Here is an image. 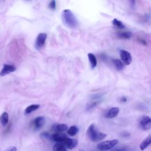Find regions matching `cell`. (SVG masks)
I'll use <instances>...</instances> for the list:
<instances>
[{
  "mask_svg": "<svg viewBox=\"0 0 151 151\" xmlns=\"http://www.w3.org/2000/svg\"><path fill=\"white\" fill-rule=\"evenodd\" d=\"M112 24L113 25H114L115 27H116L119 29H124L125 28L124 24L122 21L118 20L116 18L113 19V20L112 21Z\"/></svg>",
  "mask_w": 151,
  "mask_h": 151,
  "instance_id": "20",
  "label": "cell"
},
{
  "mask_svg": "<svg viewBox=\"0 0 151 151\" xmlns=\"http://www.w3.org/2000/svg\"><path fill=\"white\" fill-rule=\"evenodd\" d=\"M53 151H67L66 147L62 143L55 144L53 147Z\"/></svg>",
  "mask_w": 151,
  "mask_h": 151,
  "instance_id": "19",
  "label": "cell"
},
{
  "mask_svg": "<svg viewBox=\"0 0 151 151\" xmlns=\"http://www.w3.org/2000/svg\"><path fill=\"white\" fill-rule=\"evenodd\" d=\"M79 132V128L76 126H72L67 130V133L71 136H74Z\"/></svg>",
  "mask_w": 151,
  "mask_h": 151,
  "instance_id": "21",
  "label": "cell"
},
{
  "mask_svg": "<svg viewBox=\"0 0 151 151\" xmlns=\"http://www.w3.org/2000/svg\"><path fill=\"white\" fill-rule=\"evenodd\" d=\"M6 151H17V148L15 146H11L7 148Z\"/></svg>",
  "mask_w": 151,
  "mask_h": 151,
  "instance_id": "25",
  "label": "cell"
},
{
  "mask_svg": "<svg viewBox=\"0 0 151 151\" xmlns=\"http://www.w3.org/2000/svg\"><path fill=\"white\" fill-rule=\"evenodd\" d=\"M47 35L46 33H40L36 40L35 41V47L37 50L41 49L45 44Z\"/></svg>",
  "mask_w": 151,
  "mask_h": 151,
  "instance_id": "6",
  "label": "cell"
},
{
  "mask_svg": "<svg viewBox=\"0 0 151 151\" xmlns=\"http://www.w3.org/2000/svg\"><path fill=\"white\" fill-rule=\"evenodd\" d=\"M49 8L51 9V10H55V8H56V3H55V1H51L50 3H49Z\"/></svg>",
  "mask_w": 151,
  "mask_h": 151,
  "instance_id": "23",
  "label": "cell"
},
{
  "mask_svg": "<svg viewBox=\"0 0 151 151\" xmlns=\"http://www.w3.org/2000/svg\"><path fill=\"white\" fill-rule=\"evenodd\" d=\"M62 18L63 23L70 28H76L78 25L77 20L72 11L66 9L63 11Z\"/></svg>",
  "mask_w": 151,
  "mask_h": 151,
  "instance_id": "1",
  "label": "cell"
},
{
  "mask_svg": "<svg viewBox=\"0 0 151 151\" xmlns=\"http://www.w3.org/2000/svg\"><path fill=\"white\" fill-rule=\"evenodd\" d=\"M87 135L89 139L95 142L102 140L107 136L106 134L99 131L94 124L90 125L88 128Z\"/></svg>",
  "mask_w": 151,
  "mask_h": 151,
  "instance_id": "2",
  "label": "cell"
},
{
  "mask_svg": "<svg viewBox=\"0 0 151 151\" xmlns=\"http://www.w3.org/2000/svg\"><path fill=\"white\" fill-rule=\"evenodd\" d=\"M132 33L130 32H120L117 34V37L120 39H130L132 37Z\"/></svg>",
  "mask_w": 151,
  "mask_h": 151,
  "instance_id": "18",
  "label": "cell"
},
{
  "mask_svg": "<svg viewBox=\"0 0 151 151\" xmlns=\"http://www.w3.org/2000/svg\"><path fill=\"white\" fill-rule=\"evenodd\" d=\"M120 57L121 61L125 65H129L132 62V57L129 52L125 50H120L119 51Z\"/></svg>",
  "mask_w": 151,
  "mask_h": 151,
  "instance_id": "5",
  "label": "cell"
},
{
  "mask_svg": "<svg viewBox=\"0 0 151 151\" xmlns=\"http://www.w3.org/2000/svg\"><path fill=\"white\" fill-rule=\"evenodd\" d=\"M68 126L66 124H58L53 127V129L58 133H62L67 130Z\"/></svg>",
  "mask_w": 151,
  "mask_h": 151,
  "instance_id": "13",
  "label": "cell"
},
{
  "mask_svg": "<svg viewBox=\"0 0 151 151\" xmlns=\"http://www.w3.org/2000/svg\"><path fill=\"white\" fill-rule=\"evenodd\" d=\"M15 70H16V68L14 65H4L3 69L1 70V72H0V76H4L7 74H10V73L14 72V71H15Z\"/></svg>",
  "mask_w": 151,
  "mask_h": 151,
  "instance_id": "8",
  "label": "cell"
},
{
  "mask_svg": "<svg viewBox=\"0 0 151 151\" xmlns=\"http://www.w3.org/2000/svg\"><path fill=\"white\" fill-rule=\"evenodd\" d=\"M139 126L144 131L150 129L151 128V120L150 117L146 115L140 116L139 119Z\"/></svg>",
  "mask_w": 151,
  "mask_h": 151,
  "instance_id": "4",
  "label": "cell"
},
{
  "mask_svg": "<svg viewBox=\"0 0 151 151\" xmlns=\"http://www.w3.org/2000/svg\"><path fill=\"white\" fill-rule=\"evenodd\" d=\"M113 63L115 68L117 70L121 71L124 69V64L122 63L121 60H120L119 59H114L113 60Z\"/></svg>",
  "mask_w": 151,
  "mask_h": 151,
  "instance_id": "15",
  "label": "cell"
},
{
  "mask_svg": "<svg viewBox=\"0 0 151 151\" xmlns=\"http://www.w3.org/2000/svg\"><path fill=\"white\" fill-rule=\"evenodd\" d=\"M79 151H84V150H82V149H81V150H80Z\"/></svg>",
  "mask_w": 151,
  "mask_h": 151,
  "instance_id": "26",
  "label": "cell"
},
{
  "mask_svg": "<svg viewBox=\"0 0 151 151\" xmlns=\"http://www.w3.org/2000/svg\"><path fill=\"white\" fill-rule=\"evenodd\" d=\"M119 113V109L117 107H113L110 108L105 114V116L107 118L109 119H113L116 117Z\"/></svg>",
  "mask_w": 151,
  "mask_h": 151,
  "instance_id": "11",
  "label": "cell"
},
{
  "mask_svg": "<svg viewBox=\"0 0 151 151\" xmlns=\"http://www.w3.org/2000/svg\"><path fill=\"white\" fill-rule=\"evenodd\" d=\"M66 138L67 136L65 134L58 132H56L51 136V139L58 143H63Z\"/></svg>",
  "mask_w": 151,
  "mask_h": 151,
  "instance_id": "10",
  "label": "cell"
},
{
  "mask_svg": "<svg viewBox=\"0 0 151 151\" xmlns=\"http://www.w3.org/2000/svg\"><path fill=\"white\" fill-rule=\"evenodd\" d=\"M40 107V105H37V104H34V105H29V106H28L24 111L25 114H28L31 113L32 112L37 110Z\"/></svg>",
  "mask_w": 151,
  "mask_h": 151,
  "instance_id": "17",
  "label": "cell"
},
{
  "mask_svg": "<svg viewBox=\"0 0 151 151\" xmlns=\"http://www.w3.org/2000/svg\"><path fill=\"white\" fill-rule=\"evenodd\" d=\"M118 143V140L113 139L110 140H106L99 143L97 145V148L100 151H107L111 150Z\"/></svg>",
  "mask_w": 151,
  "mask_h": 151,
  "instance_id": "3",
  "label": "cell"
},
{
  "mask_svg": "<svg viewBox=\"0 0 151 151\" xmlns=\"http://www.w3.org/2000/svg\"><path fill=\"white\" fill-rule=\"evenodd\" d=\"M88 59L89 63L90 64V66H91V68L92 69H95L96 66H97V58L96 57V56L92 54V53H88Z\"/></svg>",
  "mask_w": 151,
  "mask_h": 151,
  "instance_id": "12",
  "label": "cell"
},
{
  "mask_svg": "<svg viewBox=\"0 0 151 151\" xmlns=\"http://www.w3.org/2000/svg\"><path fill=\"white\" fill-rule=\"evenodd\" d=\"M9 120V116L7 112H4L1 117H0V122L3 126H6L8 123Z\"/></svg>",
  "mask_w": 151,
  "mask_h": 151,
  "instance_id": "16",
  "label": "cell"
},
{
  "mask_svg": "<svg viewBox=\"0 0 151 151\" xmlns=\"http://www.w3.org/2000/svg\"><path fill=\"white\" fill-rule=\"evenodd\" d=\"M128 149V147L124 146L114 147V148L110 150V151H127Z\"/></svg>",
  "mask_w": 151,
  "mask_h": 151,
  "instance_id": "22",
  "label": "cell"
},
{
  "mask_svg": "<svg viewBox=\"0 0 151 151\" xmlns=\"http://www.w3.org/2000/svg\"><path fill=\"white\" fill-rule=\"evenodd\" d=\"M62 143H63L68 149H73V148H74L75 147L77 146V145L78 144V141L77 139L69 138L67 137L65 139L63 142Z\"/></svg>",
  "mask_w": 151,
  "mask_h": 151,
  "instance_id": "7",
  "label": "cell"
},
{
  "mask_svg": "<svg viewBox=\"0 0 151 151\" xmlns=\"http://www.w3.org/2000/svg\"><path fill=\"white\" fill-rule=\"evenodd\" d=\"M151 142V136L149 135L148 137H147L146 139H145L143 142L140 144L139 145V147L142 150H145V149H146L149 145H150Z\"/></svg>",
  "mask_w": 151,
  "mask_h": 151,
  "instance_id": "14",
  "label": "cell"
},
{
  "mask_svg": "<svg viewBox=\"0 0 151 151\" xmlns=\"http://www.w3.org/2000/svg\"><path fill=\"white\" fill-rule=\"evenodd\" d=\"M97 105H98V102H92V103H91L90 104H89V106L88 107V109H91L95 107Z\"/></svg>",
  "mask_w": 151,
  "mask_h": 151,
  "instance_id": "24",
  "label": "cell"
},
{
  "mask_svg": "<svg viewBox=\"0 0 151 151\" xmlns=\"http://www.w3.org/2000/svg\"><path fill=\"white\" fill-rule=\"evenodd\" d=\"M46 119L43 116L37 117L34 120V126L36 130L40 129L45 124Z\"/></svg>",
  "mask_w": 151,
  "mask_h": 151,
  "instance_id": "9",
  "label": "cell"
}]
</instances>
